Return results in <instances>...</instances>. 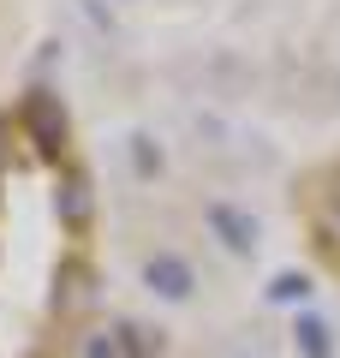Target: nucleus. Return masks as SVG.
Masks as SVG:
<instances>
[{
  "label": "nucleus",
  "mask_w": 340,
  "mask_h": 358,
  "mask_svg": "<svg viewBox=\"0 0 340 358\" xmlns=\"http://www.w3.org/2000/svg\"><path fill=\"white\" fill-rule=\"evenodd\" d=\"M150 287L155 293H191V275H185V263H179V257H155L150 263Z\"/></svg>",
  "instance_id": "obj_2"
},
{
  "label": "nucleus",
  "mask_w": 340,
  "mask_h": 358,
  "mask_svg": "<svg viewBox=\"0 0 340 358\" xmlns=\"http://www.w3.org/2000/svg\"><path fill=\"white\" fill-rule=\"evenodd\" d=\"M24 120L36 126L42 150H60V102H54V96H30V102H24Z\"/></svg>",
  "instance_id": "obj_1"
},
{
  "label": "nucleus",
  "mask_w": 340,
  "mask_h": 358,
  "mask_svg": "<svg viewBox=\"0 0 340 358\" xmlns=\"http://www.w3.org/2000/svg\"><path fill=\"white\" fill-rule=\"evenodd\" d=\"M299 346H304V358H328V329L323 322H299Z\"/></svg>",
  "instance_id": "obj_3"
},
{
  "label": "nucleus",
  "mask_w": 340,
  "mask_h": 358,
  "mask_svg": "<svg viewBox=\"0 0 340 358\" xmlns=\"http://www.w3.org/2000/svg\"><path fill=\"white\" fill-rule=\"evenodd\" d=\"M215 221H221V227L233 233V245H239V251L251 245V221H245V215H233V209H215Z\"/></svg>",
  "instance_id": "obj_4"
}]
</instances>
